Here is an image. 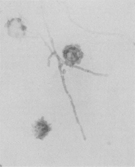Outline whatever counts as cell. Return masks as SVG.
Here are the masks:
<instances>
[{"mask_svg": "<svg viewBox=\"0 0 135 167\" xmlns=\"http://www.w3.org/2000/svg\"><path fill=\"white\" fill-rule=\"evenodd\" d=\"M62 53L65 64L70 67H73L75 64H79L84 55L80 46L77 44L66 46Z\"/></svg>", "mask_w": 135, "mask_h": 167, "instance_id": "obj_1", "label": "cell"}, {"mask_svg": "<svg viewBox=\"0 0 135 167\" xmlns=\"http://www.w3.org/2000/svg\"><path fill=\"white\" fill-rule=\"evenodd\" d=\"M51 124H48L46 121L45 120L43 116L40 119L36 121L34 124L32 126L33 132L36 138L43 140L52 130L51 127L50 126Z\"/></svg>", "mask_w": 135, "mask_h": 167, "instance_id": "obj_2", "label": "cell"}]
</instances>
